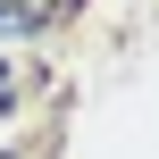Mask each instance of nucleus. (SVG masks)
I'll return each mask as SVG.
<instances>
[{"instance_id":"nucleus-1","label":"nucleus","mask_w":159,"mask_h":159,"mask_svg":"<svg viewBox=\"0 0 159 159\" xmlns=\"http://www.w3.org/2000/svg\"><path fill=\"white\" fill-rule=\"evenodd\" d=\"M84 0H0V25L8 34H42V25H59V17H75Z\"/></svg>"},{"instance_id":"nucleus-2","label":"nucleus","mask_w":159,"mask_h":159,"mask_svg":"<svg viewBox=\"0 0 159 159\" xmlns=\"http://www.w3.org/2000/svg\"><path fill=\"white\" fill-rule=\"evenodd\" d=\"M8 92H17V84H8V59H0V117H8Z\"/></svg>"}]
</instances>
